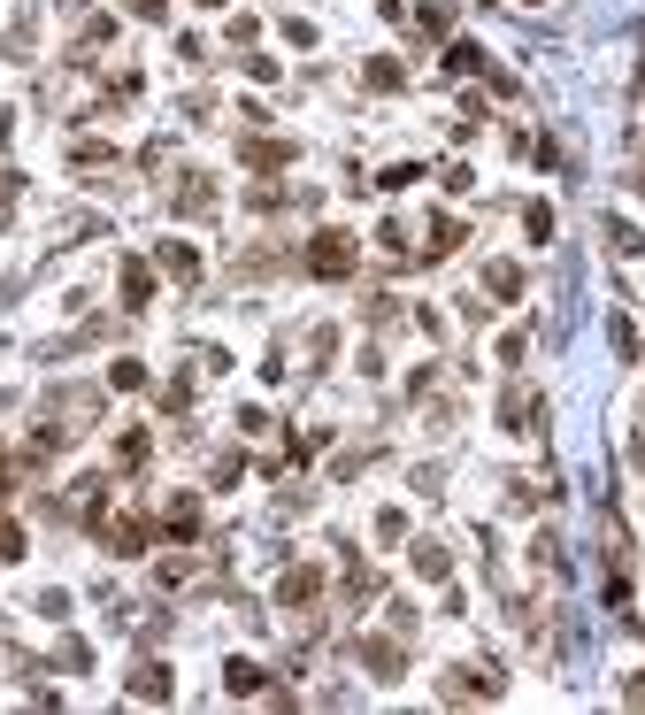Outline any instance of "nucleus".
<instances>
[{
  "label": "nucleus",
  "mask_w": 645,
  "mask_h": 715,
  "mask_svg": "<svg viewBox=\"0 0 645 715\" xmlns=\"http://www.w3.org/2000/svg\"><path fill=\"white\" fill-rule=\"evenodd\" d=\"M346 262H354V254H346V239H315V270H322V277H339Z\"/></svg>",
  "instance_id": "nucleus-1"
}]
</instances>
